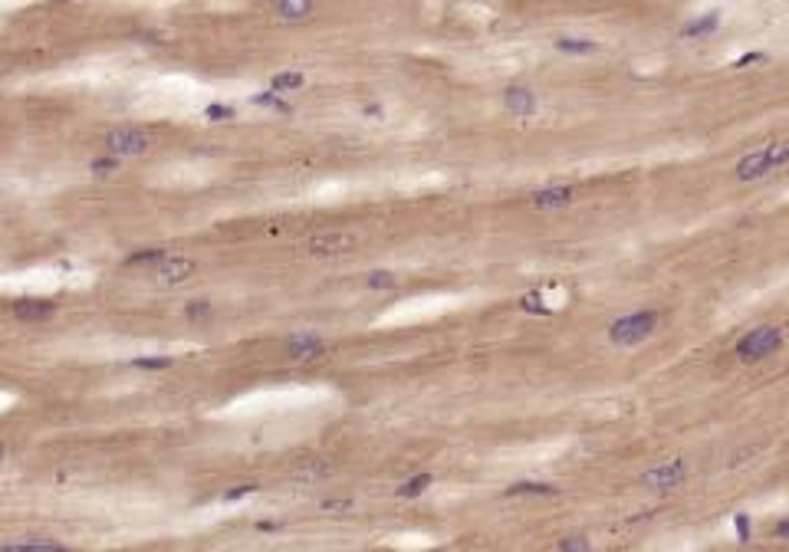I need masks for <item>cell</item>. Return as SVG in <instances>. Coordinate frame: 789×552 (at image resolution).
Returning a JSON list of instances; mask_svg holds the SVG:
<instances>
[{
	"label": "cell",
	"mask_w": 789,
	"mask_h": 552,
	"mask_svg": "<svg viewBox=\"0 0 789 552\" xmlns=\"http://www.w3.org/2000/svg\"><path fill=\"white\" fill-rule=\"evenodd\" d=\"M316 10V0H273V17L280 24H303Z\"/></svg>",
	"instance_id": "cell-12"
},
{
	"label": "cell",
	"mask_w": 789,
	"mask_h": 552,
	"mask_svg": "<svg viewBox=\"0 0 789 552\" xmlns=\"http://www.w3.org/2000/svg\"><path fill=\"white\" fill-rule=\"evenodd\" d=\"M783 339L786 336H783L779 326H756L733 345V355L743 365H756V362H763V359H770V355H777Z\"/></svg>",
	"instance_id": "cell-3"
},
{
	"label": "cell",
	"mask_w": 789,
	"mask_h": 552,
	"mask_svg": "<svg viewBox=\"0 0 789 552\" xmlns=\"http://www.w3.org/2000/svg\"><path fill=\"white\" fill-rule=\"evenodd\" d=\"M395 283H398V276L389 273V270H375V273H368V279H365L368 289H391Z\"/></svg>",
	"instance_id": "cell-22"
},
{
	"label": "cell",
	"mask_w": 789,
	"mask_h": 552,
	"mask_svg": "<svg viewBox=\"0 0 789 552\" xmlns=\"http://www.w3.org/2000/svg\"><path fill=\"white\" fill-rule=\"evenodd\" d=\"M556 493H559V487L539 483V480H520V483L507 487V497H556Z\"/></svg>",
	"instance_id": "cell-16"
},
{
	"label": "cell",
	"mask_w": 789,
	"mask_h": 552,
	"mask_svg": "<svg viewBox=\"0 0 789 552\" xmlns=\"http://www.w3.org/2000/svg\"><path fill=\"white\" fill-rule=\"evenodd\" d=\"M756 63H766V53H763V50L743 53L740 60H733V66H737V69H750V66H756Z\"/></svg>",
	"instance_id": "cell-28"
},
{
	"label": "cell",
	"mask_w": 789,
	"mask_h": 552,
	"mask_svg": "<svg viewBox=\"0 0 789 552\" xmlns=\"http://www.w3.org/2000/svg\"><path fill=\"white\" fill-rule=\"evenodd\" d=\"M132 365L135 368H145V372H164V368H171L175 365V359H132Z\"/></svg>",
	"instance_id": "cell-25"
},
{
	"label": "cell",
	"mask_w": 789,
	"mask_h": 552,
	"mask_svg": "<svg viewBox=\"0 0 789 552\" xmlns=\"http://www.w3.org/2000/svg\"><path fill=\"white\" fill-rule=\"evenodd\" d=\"M164 257V250H138V253H132V257H126V266H142V264H158Z\"/></svg>",
	"instance_id": "cell-24"
},
{
	"label": "cell",
	"mask_w": 789,
	"mask_h": 552,
	"mask_svg": "<svg viewBox=\"0 0 789 552\" xmlns=\"http://www.w3.org/2000/svg\"><path fill=\"white\" fill-rule=\"evenodd\" d=\"M520 309H523V313H533V316H550L552 313L550 306H543V296H539V293H526L523 300H520Z\"/></svg>",
	"instance_id": "cell-21"
},
{
	"label": "cell",
	"mask_w": 789,
	"mask_h": 552,
	"mask_svg": "<svg viewBox=\"0 0 789 552\" xmlns=\"http://www.w3.org/2000/svg\"><path fill=\"white\" fill-rule=\"evenodd\" d=\"M773 540H789V516H783L777 526H773Z\"/></svg>",
	"instance_id": "cell-33"
},
{
	"label": "cell",
	"mask_w": 789,
	"mask_h": 552,
	"mask_svg": "<svg viewBox=\"0 0 789 552\" xmlns=\"http://www.w3.org/2000/svg\"><path fill=\"white\" fill-rule=\"evenodd\" d=\"M185 316H188V319H207V316H211V302H207V300L188 302V309H185Z\"/></svg>",
	"instance_id": "cell-29"
},
{
	"label": "cell",
	"mask_w": 789,
	"mask_h": 552,
	"mask_svg": "<svg viewBox=\"0 0 789 552\" xmlns=\"http://www.w3.org/2000/svg\"><path fill=\"white\" fill-rule=\"evenodd\" d=\"M306 86V76L303 73H276L273 79H270V89L273 92H296V89H303Z\"/></svg>",
	"instance_id": "cell-19"
},
{
	"label": "cell",
	"mask_w": 789,
	"mask_h": 552,
	"mask_svg": "<svg viewBox=\"0 0 789 552\" xmlns=\"http://www.w3.org/2000/svg\"><path fill=\"white\" fill-rule=\"evenodd\" d=\"M733 529H737V540L740 542H750V516H747V513L733 516Z\"/></svg>",
	"instance_id": "cell-30"
},
{
	"label": "cell",
	"mask_w": 789,
	"mask_h": 552,
	"mask_svg": "<svg viewBox=\"0 0 789 552\" xmlns=\"http://www.w3.org/2000/svg\"><path fill=\"white\" fill-rule=\"evenodd\" d=\"M503 109L514 112L516 119L536 115V92L529 86H507L503 89Z\"/></svg>",
	"instance_id": "cell-11"
},
{
	"label": "cell",
	"mask_w": 789,
	"mask_h": 552,
	"mask_svg": "<svg viewBox=\"0 0 789 552\" xmlns=\"http://www.w3.org/2000/svg\"><path fill=\"white\" fill-rule=\"evenodd\" d=\"M352 500H323V513H349Z\"/></svg>",
	"instance_id": "cell-31"
},
{
	"label": "cell",
	"mask_w": 789,
	"mask_h": 552,
	"mask_svg": "<svg viewBox=\"0 0 789 552\" xmlns=\"http://www.w3.org/2000/svg\"><path fill=\"white\" fill-rule=\"evenodd\" d=\"M329 352V342L319 339L316 332H296L287 339V355L293 362H316Z\"/></svg>",
	"instance_id": "cell-8"
},
{
	"label": "cell",
	"mask_w": 789,
	"mask_h": 552,
	"mask_svg": "<svg viewBox=\"0 0 789 552\" xmlns=\"http://www.w3.org/2000/svg\"><path fill=\"white\" fill-rule=\"evenodd\" d=\"M3 457H7V447H3V444H0V460H3Z\"/></svg>",
	"instance_id": "cell-35"
},
{
	"label": "cell",
	"mask_w": 789,
	"mask_h": 552,
	"mask_svg": "<svg viewBox=\"0 0 789 552\" xmlns=\"http://www.w3.org/2000/svg\"><path fill=\"white\" fill-rule=\"evenodd\" d=\"M359 247V234L352 230H323V234H313L300 243L303 257H313V260H329V257H346Z\"/></svg>",
	"instance_id": "cell-4"
},
{
	"label": "cell",
	"mask_w": 789,
	"mask_h": 552,
	"mask_svg": "<svg viewBox=\"0 0 789 552\" xmlns=\"http://www.w3.org/2000/svg\"><path fill=\"white\" fill-rule=\"evenodd\" d=\"M56 313V302L53 300H20L13 302V316L24 319V322H37V319H50Z\"/></svg>",
	"instance_id": "cell-14"
},
{
	"label": "cell",
	"mask_w": 789,
	"mask_h": 552,
	"mask_svg": "<svg viewBox=\"0 0 789 552\" xmlns=\"http://www.w3.org/2000/svg\"><path fill=\"white\" fill-rule=\"evenodd\" d=\"M253 105H263V109H276V112H289V102L280 99V92H260V96H253Z\"/></svg>",
	"instance_id": "cell-20"
},
{
	"label": "cell",
	"mask_w": 789,
	"mask_h": 552,
	"mask_svg": "<svg viewBox=\"0 0 789 552\" xmlns=\"http://www.w3.org/2000/svg\"><path fill=\"white\" fill-rule=\"evenodd\" d=\"M434 483V477L431 474H418V477H412V480H405L398 490H395V497H401V500H412V497H421L427 487Z\"/></svg>",
	"instance_id": "cell-18"
},
{
	"label": "cell",
	"mask_w": 789,
	"mask_h": 552,
	"mask_svg": "<svg viewBox=\"0 0 789 552\" xmlns=\"http://www.w3.org/2000/svg\"><path fill=\"white\" fill-rule=\"evenodd\" d=\"M332 474H336V470H332V464H329V460H323V457H306V460H300V464L293 467V477L303 480V483L329 480Z\"/></svg>",
	"instance_id": "cell-13"
},
{
	"label": "cell",
	"mask_w": 789,
	"mask_h": 552,
	"mask_svg": "<svg viewBox=\"0 0 789 552\" xmlns=\"http://www.w3.org/2000/svg\"><path fill=\"white\" fill-rule=\"evenodd\" d=\"M3 552H66L63 542H53V540H24V542H7L0 546Z\"/></svg>",
	"instance_id": "cell-17"
},
{
	"label": "cell",
	"mask_w": 789,
	"mask_h": 552,
	"mask_svg": "<svg viewBox=\"0 0 789 552\" xmlns=\"http://www.w3.org/2000/svg\"><path fill=\"white\" fill-rule=\"evenodd\" d=\"M151 148V138L138 128H115L105 135V151L109 155H119V158H138Z\"/></svg>",
	"instance_id": "cell-6"
},
{
	"label": "cell",
	"mask_w": 789,
	"mask_h": 552,
	"mask_svg": "<svg viewBox=\"0 0 789 552\" xmlns=\"http://www.w3.org/2000/svg\"><path fill=\"white\" fill-rule=\"evenodd\" d=\"M115 168H119L115 158H96V162H92V171H99V175H109V171H115Z\"/></svg>",
	"instance_id": "cell-32"
},
{
	"label": "cell",
	"mask_w": 789,
	"mask_h": 552,
	"mask_svg": "<svg viewBox=\"0 0 789 552\" xmlns=\"http://www.w3.org/2000/svg\"><path fill=\"white\" fill-rule=\"evenodd\" d=\"M720 24H724V13H720V10L697 13V17H690L688 24L681 26V40H690V43H697V40L714 37L717 30H720Z\"/></svg>",
	"instance_id": "cell-10"
},
{
	"label": "cell",
	"mask_w": 789,
	"mask_h": 552,
	"mask_svg": "<svg viewBox=\"0 0 789 552\" xmlns=\"http://www.w3.org/2000/svg\"><path fill=\"white\" fill-rule=\"evenodd\" d=\"M365 115H382V105H365Z\"/></svg>",
	"instance_id": "cell-34"
},
{
	"label": "cell",
	"mask_w": 789,
	"mask_h": 552,
	"mask_svg": "<svg viewBox=\"0 0 789 552\" xmlns=\"http://www.w3.org/2000/svg\"><path fill=\"white\" fill-rule=\"evenodd\" d=\"M661 326V316L654 309H638V313L618 316L612 326H609V342L618 345V349H635L641 342H648Z\"/></svg>",
	"instance_id": "cell-2"
},
{
	"label": "cell",
	"mask_w": 789,
	"mask_h": 552,
	"mask_svg": "<svg viewBox=\"0 0 789 552\" xmlns=\"http://www.w3.org/2000/svg\"><path fill=\"white\" fill-rule=\"evenodd\" d=\"M579 201V191L572 184H556V188H539L529 194V207L533 211H563Z\"/></svg>",
	"instance_id": "cell-7"
},
{
	"label": "cell",
	"mask_w": 789,
	"mask_h": 552,
	"mask_svg": "<svg viewBox=\"0 0 789 552\" xmlns=\"http://www.w3.org/2000/svg\"><path fill=\"white\" fill-rule=\"evenodd\" d=\"M556 549L559 552H589L592 542L586 540V536H566V540L556 542Z\"/></svg>",
	"instance_id": "cell-23"
},
{
	"label": "cell",
	"mask_w": 789,
	"mask_h": 552,
	"mask_svg": "<svg viewBox=\"0 0 789 552\" xmlns=\"http://www.w3.org/2000/svg\"><path fill=\"white\" fill-rule=\"evenodd\" d=\"M194 273H198V264L191 257H162L158 266H155V276H158V283H164V286L188 283Z\"/></svg>",
	"instance_id": "cell-9"
},
{
	"label": "cell",
	"mask_w": 789,
	"mask_h": 552,
	"mask_svg": "<svg viewBox=\"0 0 789 552\" xmlns=\"http://www.w3.org/2000/svg\"><path fill=\"white\" fill-rule=\"evenodd\" d=\"M257 490H260L257 483H237L234 490H227L224 493V503H237V500H244V497H253Z\"/></svg>",
	"instance_id": "cell-27"
},
{
	"label": "cell",
	"mask_w": 789,
	"mask_h": 552,
	"mask_svg": "<svg viewBox=\"0 0 789 552\" xmlns=\"http://www.w3.org/2000/svg\"><path fill=\"white\" fill-rule=\"evenodd\" d=\"M552 46L566 53V56H592V53H599V43L589 37H556Z\"/></svg>",
	"instance_id": "cell-15"
},
{
	"label": "cell",
	"mask_w": 789,
	"mask_h": 552,
	"mask_svg": "<svg viewBox=\"0 0 789 552\" xmlns=\"http://www.w3.org/2000/svg\"><path fill=\"white\" fill-rule=\"evenodd\" d=\"M204 115H207L211 122H230V119H234L237 112H234V105H221V102H214V105H207V109H204Z\"/></svg>",
	"instance_id": "cell-26"
},
{
	"label": "cell",
	"mask_w": 789,
	"mask_h": 552,
	"mask_svg": "<svg viewBox=\"0 0 789 552\" xmlns=\"http://www.w3.org/2000/svg\"><path fill=\"white\" fill-rule=\"evenodd\" d=\"M786 164H789V138H777V141H766L763 148L743 155L737 168H733V178L750 184V181H760V178L773 175V171L786 168Z\"/></svg>",
	"instance_id": "cell-1"
},
{
	"label": "cell",
	"mask_w": 789,
	"mask_h": 552,
	"mask_svg": "<svg viewBox=\"0 0 789 552\" xmlns=\"http://www.w3.org/2000/svg\"><path fill=\"white\" fill-rule=\"evenodd\" d=\"M684 480H688V460H684V457H671V460H664V464L645 470V474H641V487L668 493V490H677Z\"/></svg>",
	"instance_id": "cell-5"
}]
</instances>
